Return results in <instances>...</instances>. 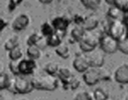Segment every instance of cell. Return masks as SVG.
<instances>
[{"label": "cell", "mask_w": 128, "mask_h": 100, "mask_svg": "<svg viewBox=\"0 0 128 100\" xmlns=\"http://www.w3.org/2000/svg\"><path fill=\"white\" fill-rule=\"evenodd\" d=\"M40 50H42V49H40V47H38L36 45H31V46H28V47H27V49H26V54H27L28 58L36 60V59L40 58V54H42Z\"/></svg>", "instance_id": "d6986e66"}, {"label": "cell", "mask_w": 128, "mask_h": 100, "mask_svg": "<svg viewBox=\"0 0 128 100\" xmlns=\"http://www.w3.org/2000/svg\"><path fill=\"white\" fill-rule=\"evenodd\" d=\"M108 34L118 41L128 35V27L124 20L113 19L108 25Z\"/></svg>", "instance_id": "3957f363"}, {"label": "cell", "mask_w": 128, "mask_h": 100, "mask_svg": "<svg viewBox=\"0 0 128 100\" xmlns=\"http://www.w3.org/2000/svg\"><path fill=\"white\" fill-rule=\"evenodd\" d=\"M81 2L86 8L89 9H96L100 5L101 0H81Z\"/></svg>", "instance_id": "cb8c5ba5"}, {"label": "cell", "mask_w": 128, "mask_h": 100, "mask_svg": "<svg viewBox=\"0 0 128 100\" xmlns=\"http://www.w3.org/2000/svg\"><path fill=\"white\" fill-rule=\"evenodd\" d=\"M115 80L120 84H128V63L119 65L115 70Z\"/></svg>", "instance_id": "9c48e42d"}, {"label": "cell", "mask_w": 128, "mask_h": 100, "mask_svg": "<svg viewBox=\"0 0 128 100\" xmlns=\"http://www.w3.org/2000/svg\"><path fill=\"white\" fill-rule=\"evenodd\" d=\"M79 85H80V81L75 77L74 79H73V81L71 82V84H70V86H69V88H71V89H76V88H78L79 87Z\"/></svg>", "instance_id": "4dcf8cb0"}, {"label": "cell", "mask_w": 128, "mask_h": 100, "mask_svg": "<svg viewBox=\"0 0 128 100\" xmlns=\"http://www.w3.org/2000/svg\"><path fill=\"white\" fill-rule=\"evenodd\" d=\"M56 52L62 58L67 59L70 57V48L65 42H62L58 47H56Z\"/></svg>", "instance_id": "ac0fdd59"}, {"label": "cell", "mask_w": 128, "mask_h": 100, "mask_svg": "<svg viewBox=\"0 0 128 100\" xmlns=\"http://www.w3.org/2000/svg\"><path fill=\"white\" fill-rule=\"evenodd\" d=\"M93 96L95 100H107L109 95L104 88H96L93 91Z\"/></svg>", "instance_id": "7402d4cb"}, {"label": "cell", "mask_w": 128, "mask_h": 100, "mask_svg": "<svg viewBox=\"0 0 128 100\" xmlns=\"http://www.w3.org/2000/svg\"><path fill=\"white\" fill-rule=\"evenodd\" d=\"M120 12H121V10H120L119 8H117L115 5H113V6H111V7L109 8V10H108V16H109L112 20H113V19H119L118 17H119Z\"/></svg>", "instance_id": "f546056e"}, {"label": "cell", "mask_w": 128, "mask_h": 100, "mask_svg": "<svg viewBox=\"0 0 128 100\" xmlns=\"http://www.w3.org/2000/svg\"><path fill=\"white\" fill-rule=\"evenodd\" d=\"M38 1H40V3H42V4H50V2L54 1V0H38Z\"/></svg>", "instance_id": "1f68e13d"}, {"label": "cell", "mask_w": 128, "mask_h": 100, "mask_svg": "<svg viewBox=\"0 0 128 100\" xmlns=\"http://www.w3.org/2000/svg\"><path fill=\"white\" fill-rule=\"evenodd\" d=\"M105 1H106L108 4H110L111 6H113V5H114V2H115V0H105Z\"/></svg>", "instance_id": "d6a6232c"}, {"label": "cell", "mask_w": 128, "mask_h": 100, "mask_svg": "<svg viewBox=\"0 0 128 100\" xmlns=\"http://www.w3.org/2000/svg\"><path fill=\"white\" fill-rule=\"evenodd\" d=\"M110 74L104 68H97V67H90L86 72L83 73V79L87 85L92 86L97 84L100 80L109 79Z\"/></svg>", "instance_id": "7a4b0ae2"}, {"label": "cell", "mask_w": 128, "mask_h": 100, "mask_svg": "<svg viewBox=\"0 0 128 100\" xmlns=\"http://www.w3.org/2000/svg\"><path fill=\"white\" fill-rule=\"evenodd\" d=\"M62 36L58 34V32H54V34H52L50 36L46 37V41H48V45L52 46V47H58L62 41Z\"/></svg>", "instance_id": "ffe728a7"}, {"label": "cell", "mask_w": 128, "mask_h": 100, "mask_svg": "<svg viewBox=\"0 0 128 100\" xmlns=\"http://www.w3.org/2000/svg\"><path fill=\"white\" fill-rule=\"evenodd\" d=\"M17 100H28V99H26V98H21V99H17Z\"/></svg>", "instance_id": "e575fe53"}, {"label": "cell", "mask_w": 128, "mask_h": 100, "mask_svg": "<svg viewBox=\"0 0 128 100\" xmlns=\"http://www.w3.org/2000/svg\"><path fill=\"white\" fill-rule=\"evenodd\" d=\"M124 100H128V96H127V97H126V98H125Z\"/></svg>", "instance_id": "8d00e7d4"}, {"label": "cell", "mask_w": 128, "mask_h": 100, "mask_svg": "<svg viewBox=\"0 0 128 100\" xmlns=\"http://www.w3.org/2000/svg\"><path fill=\"white\" fill-rule=\"evenodd\" d=\"M73 66L74 68L78 71V72H81V73H84L86 72L90 67V62H89V59H88V55L87 53H80L78 54L74 61H73Z\"/></svg>", "instance_id": "8992f818"}, {"label": "cell", "mask_w": 128, "mask_h": 100, "mask_svg": "<svg viewBox=\"0 0 128 100\" xmlns=\"http://www.w3.org/2000/svg\"><path fill=\"white\" fill-rule=\"evenodd\" d=\"M114 5L119 8L121 12L128 14V0H115Z\"/></svg>", "instance_id": "484cf974"}, {"label": "cell", "mask_w": 128, "mask_h": 100, "mask_svg": "<svg viewBox=\"0 0 128 100\" xmlns=\"http://www.w3.org/2000/svg\"><path fill=\"white\" fill-rule=\"evenodd\" d=\"M29 17H28V15H26V14H19V15H17L15 18H14V20H13V22H12V29L13 30H15V31H21V30H23L28 24H29Z\"/></svg>", "instance_id": "7c38bea8"}, {"label": "cell", "mask_w": 128, "mask_h": 100, "mask_svg": "<svg viewBox=\"0 0 128 100\" xmlns=\"http://www.w3.org/2000/svg\"><path fill=\"white\" fill-rule=\"evenodd\" d=\"M88 55V59H89V62H90V65L91 67H102L103 64H104V55L101 51H92L90 52Z\"/></svg>", "instance_id": "8fae6325"}, {"label": "cell", "mask_w": 128, "mask_h": 100, "mask_svg": "<svg viewBox=\"0 0 128 100\" xmlns=\"http://www.w3.org/2000/svg\"><path fill=\"white\" fill-rule=\"evenodd\" d=\"M99 45L101 47V50L104 53L112 54V53H115L117 50H119L118 40L109 34H105L101 36Z\"/></svg>", "instance_id": "277c9868"}, {"label": "cell", "mask_w": 128, "mask_h": 100, "mask_svg": "<svg viewBox=\"0 0 128 100\" xmlns=\"http://www.w3.org/2000/svg\"><path fill=\"white\" fill-rule=\"evenodd\" d=\"M85 32H86V30L84 29V27L82 25H76L71 30V36L73 37L74 40L80 42L85 35Z\"/></svg>", "instance_id": "9a60e30c"}, {"label": "cell", "mask_w": 128, "mask_h": 100, "mask_svg": "<svg viewBox=\"0 0 128 100\" xmlns=\"http://www.w3.org/2000/svg\"><path fill=\"white\" fill-rule=\"evenodd\" d=\"M58 69H60V66L56 62L54 61H50L48 63L44 64V72L50 74V75H58Z\"/></svg>", "instance_id": "e0dca14e"}, {"label": "cell", "mask_w": 128, "mask_h": 100, "mask_svg": "<svg viewBox=\"0 0 128 100\" xmlns=\"http://www.w3.org/2000/svg\"><path fill=\"white\" fill-rule=\"evenodd\" d=\"M22 57V49L20 46H17L9 51V58L11 60H19Z\"/></svg>", "instance_id": "d4e9b609"}, {"label": "cell", "mask_w": 128, "mask_h": 100, "mask_svg": "<svg viewBox=\"0 0 128 100\" xmlns=\"http://www.w3.org/2000/svg\"><path fill=\"white\" fill-rule=\"evenodd\" d=\"M32 84L34 89L38 90H48V91H54L58 86V79L54 75H50L46 72L36 74L32 79Z\"/></svg>", "instance_id": "6da1fadb"}, {"label": "cell", "mask_w": 128, "mask_h": 100, "mask_svg": "<svg viewBox=\"0 0 128 100\" xmlns=\"http://www.w3.org/2000/svg\"><path fill=\"white\" fill-rule=\"evenodd\" d=\"M56 76L62 80V82L64 83V86H65L66 88H69L71 82L75 78L74 74L72 73L70 68H68L67 66H62V67H60Z\"/></svg>", "instance_id": "30bf717a"}, {"label": "cell", "mask_w": 128, "mask_h": 100, "mask_svg": "<svg viewBox=\"0 0 128 100\" xmlns=\"http://www.w3.org/2000/svg\"><path fill=\"white\" fill-rule=\"evenodd\" d=\"M107 100H114V99H112V98H108Z\"/></svg>", "instance_id": "d590c367"}, {"label": "cell", "mask_w": 128, "mask_h": 100, "mask_svg": "<svg viewBox=\"0 0 128 100\" xmlns=\"http://www.w3.org/2000/svg\"><path fill=\"white\" fill-rule=\"evenodd\" d=\"M36 68V62L34 59L25 58L19 61V73L20 75H29L32 74Z\"/></svg>", "instance_id": "ba28073f"}, {"label": "cell", "mask_w": 128, "mask_h": 100, "mask_svg": "<svg viewBox=\"0 0 128 100\" xmlns=\"http://www.w3.org/2000/svg\"><path fill=\"white\" fill-rule=\"evenodd\" d=\"M40 30H42V35L44 37H48V36H50L52 34H54V33L56 32L54 26L50 23H48V22H44L42 25Z\"/></svg>", "instance_id": "603a6c76"}, {"label": "cell", "mask_w": 128, "mask_h": 100, "mask_svg": "<svg viewBox=\"0 0 128 100\" xmlns=\"http://www.w3.org/2000/svg\"><path fill=\"white\" fill-rule=\"evenodd\" d=\"M118 45H119V50L124 53V54H128V35L124 38H122L121 40L118 41Z\"/></svg>", "instance_id": "83f0119b"}, {"label": "cell", "mask_w": 128, "mask_h": 100, "mask_svg": "<svg viewBox=\"0 0 128 100\" xmlns=\"http://www.w3.org/2000/svg\"><path fill=\"white\" fill-rule=\"evenodd\" d=\"M19 46V38L17 35L13 34V35H10L4 42V48L8 51L12 50L13 48Z\"/></svg>", "instance_id": "2e32d148"}, {"label": "cell", "mask_w": 128, "mask_h": 100, "mask_svg": "<svg viewBox=\"0 0 128 100\" xmlns=\"http://www.w3.org/2000/svg\"><path fill=\"white\" fill-rule=\"evenodd\" d=\"M19 61H20V60H11V62L9 63L10 71H11L12 74L15 75V76L20 75V73H19Z\"/></svg>", "instance_id": "f1b7e54d"}, {"label": "cell", "mask_w": 128, "mask_h": 100, "mask_svg": "<svg viewBox=\"0 0 128 100\" xmlns=\"http://www.w3.org/2000/svg\"><path fill=\"white\" fill-rule=\"evenodd\" d=\"M42 36H40L38 33H32L31 35H29L27 37V40H26V43L28 46H31V45H36L38 42L40 41V39L42 38Z\"/></svg>", "instance_id": "4316f807"}, {"label": "cell", "mask_w": 128, "mask_h": 100, "mask_svg": "<svg viewBox=\"0 0 128 100\" xmlns=\"http://www.w3.org/2000/svg\"><path fill=\"white\" fill-rule=\"evenodd\" d=\"M99 25V18L94 15V14H91V15H88L87 17H85L84 19V23H83V27L86 31H94L97 26Z\"/></svg>", "instance_id": "5bb4252c"}, {"label": "cell", "mask_w": 128, "mask_h": 100, "mask_svg": "<svg viewBox=\"0 0 128 100\" xmlns=\"http://www.w3.org/2000/svg\"><path fill=\"white\" fill-rule=\"evenodd\" d=\"M70 23L71 21L64 16H56L52 20V25L54 26V31L58 32L62 37H64V35H65Z\"/></svg>", "instance_id": "52a82bcc"}, {"label": "cell", "mask_w": 128, "mask_h": 100, "mask_svg": "<svg viewBox=\"0 0 128 100\" xmlns=\"http://www.w3.org/2000/svg\"><path fill=\"white\" fill-rule=\"evenodd\" d=\"M100 38L101 36H99L97 33H94V31H86L85 35L81 41L85 42L86 44L90 45L93 48H96V46L100 43Z\"/></svg>", "instance_id": "4fadbf2b"}, {"label": "cell", "mask_w": 128, "mask_h": 100, "mask_svg": "<svg viewBox=\"0 0 128 100\" xmlns=\"http://www.w3.org/2000/svg\"><path fill=\"white\" fill-rule=\"evenodd\" d=\"M125 22H126V24H127V27H128V16H127V18H126V20H125Z\"/></svg>", "instance_id": "836d02e7"}, {"label": "cell", "mask_w": 128, "mask_h": 100, "mask_svg": "<svg viewBox=\"0 0 128 100\" xmlns=\"http://www.w3.org/2000/svg\"><path fill=\"white\" fill-rule=\"evenodd\" d=\"M12 81V77L9 76L7 73L1 72L0 74V89L3 90V89H8V87L10 86Z\"/></svg>", "instance_id": "44dd1931"}, {"label": "cell", "mask_w": 128, "mask_h": 100, "mask_svg": "<svg viewBox=\"0 0 128 100\" xmlns=\"http://www.w3.org/2000/svg\"><path fill=\"white\" fill-rule=\"evenodd\" d=\"M14 89H15V93L26 94V93H30L34 89V87L31 80L18 75L15 76L14 78Z\"/></svg>", "instance_id": "5b68a950"}]
</instances>
